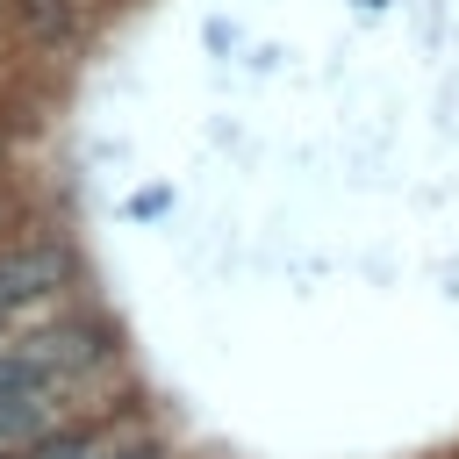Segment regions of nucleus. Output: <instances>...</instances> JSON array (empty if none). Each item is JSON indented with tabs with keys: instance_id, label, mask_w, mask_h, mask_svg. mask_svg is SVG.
I'll return each instance as SVG.
<instances>
[{
	"instance_id": "f257e3e1",
	"label": "nucleus",
	"mask_w": 459,
	"mask_h": 459,
	"mask_svg": "<svg viewBox=\"0 0 459 459\" xmlns=\"http://www.w3.org/2000/svg\"><path fill=\"white\" fill-rule=\"evenodd\" d=\"M57 280H65V251H57V244H29V251H7V258H0V316H14L22 301L50 294Z\"/></svg>"
},
{
	"instance_id": "f03ea898",
	"label": "nucleus",
	"mask_w": 459,
	"mask_h": 459,
	"mask_svg": "<svg viewBox=\"0 0 459 459\" xmlns=\"http://www.w3.org/2000/svg\"><path fill=\"white\" fill-rule=\"evenodd\" d=\"M50 430V402L43 394H0V452L7 445H29Z\"/></svg>"
},
{
	"instance_id": "7ed1b4c3",
	"label": "nucleus",
	"mask_w": 459,
	"mask_h": 459,
	"mask_svg": "<svg viewBox=\"0 0 459 459\" xmlns=\"http://www.w3.org/2000/svg\"><path fill=\"white\" fill-rule=\"evenodd\" d=\"M0 394H50V387L36 380V366H29L22 344H0Z\"/></svg>"
},
{
	"instance_id": "20e7f679",
	"label": "nucleus",
	"mask_w": 459,
	"mask_h": 459,
	"mask_svg": "<svg viewBox=\"0 0 459 459\" xmlns=\"http://www.w3.org/2000/svg\"><path fill=\"white\" fill-rule=\"evenodd\" d=\"M108 459H158L151 445H122V452H108Z\"/></svg>"
}]
</instances>
